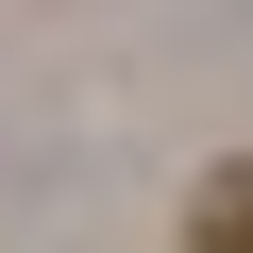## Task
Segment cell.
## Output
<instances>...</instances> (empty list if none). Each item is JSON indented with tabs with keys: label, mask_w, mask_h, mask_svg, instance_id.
I'll return each mask as SVG.
<instances>
[{
	"label": "cell",
	"mask_w": 253,
	"mask_h": 253,
	"mask_svg": "<svg viewBox=\"0 0 253 253\" xmlns=\"http://www.w3.org/2000/svg\"><path fill=\"white\" fill-rule=\"evenodd\" d=\"M186 253H253V152L186 186Z\"/></svg>",
	"instance_id": "cell-1"
}]
</instances>
